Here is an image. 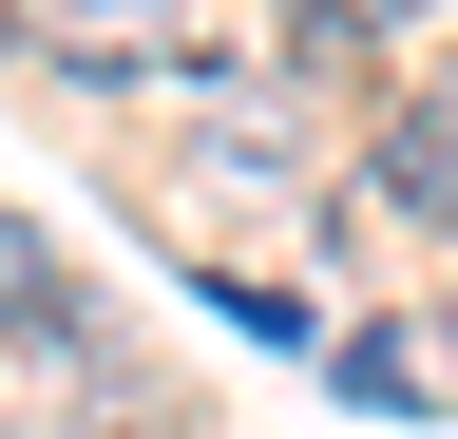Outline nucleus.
<instances>
[{
    "mask_svg": "<svg viewBox=\"0 0 458 439\" xmlns=\"http://www.w3.org/2000/svg\"><path fill=\"white\" fill-rule=\"evenodd\" d=\"M420 382H439V363L401 344V325H363V344H344V401H420Z\"/></svg>",
    "mask_w": 458,
    "mask_h": 439,
    "instance_id": "nucleus-4",
    "label": "nucleus"
},
{
    "mask_svg": "<svg viewBox=\"0 0 458 439\" xmlns=\"http://www.w3.org/2000/svg\"><path fill=\"white\" fill-rule=\"evenodd\" d=\"M0 38H20V0H0Z\"/></svg>",
    "mask_w": 458,
    "mask_h": 439,
    "instance_id": "nucleus-6",
    "label": "nucleus"
},
{
    "mask_svg": "<svg viewBox=\"0 0 458 439\" xmlns=\"http://www.w3.org/2000/svg\"><path fill=\"white\" fill-rule=\"evenodd\" d=\"M38 20H57V38H96L77 77H153V58H172V38H153V0H38Z\"/></svg>",
    "mask_w": 458,
    "mask_h": 439,
    "instance_id": "nucleus-3",
    "label": "nucleus"
},
{
    "mask_svg": "<svg viewBox=\"0 0 458 439\" xmlns=\"http://www.w3.org/2000/svg\"><path fill=\"white\" fill-rule=\"evenodd\" d=\"M363 210H420V230H458V96L382 115V153H363Z\"/></svg>",
    "mask_w": 458,
    "mask_h": 439,
    "instance_id": "nucleus-1",
    "label": "nucleus"
},
{
    "mask_svg": "<svg viewBox=\"0 0 458 439\" xmlns=\"http://www.w3.org/2000/svg\"><path fill=\"white\" fill-rule=\"evenodd\" d=\"M0 344H77V267L38 249V210H0Z\"/></svg>",
    "mask_w": 458,
    "mask_h": 439,
    "instance_id": "nucleus-2",
    "label": "nucleus"
},
{
    "mask_svg": "<svg viewBox=\"0 0 458 439\" xmlns=\"http://www.w3.org/2000/svg\"><path fill=\"white\" fill-rule=\"evenodd\" d=\"M286 20H306V38H401L420 0H286Z\"/></svg>",
    "mask_w": 458,
    "mask_h": 439,
    "instance_id": "nucleus-5",
    "label": "nucleus"
}]
</instances>
